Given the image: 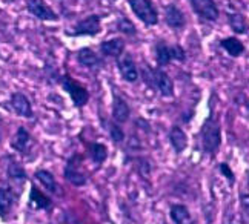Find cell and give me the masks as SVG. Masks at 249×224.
<instances>
[{"label":"cell","instance_id":"cell-17","mask_svg":"<svg viewBox=\"0 0 249 224\" xmlns=\"http://www.w3.org/2000/svg\"><path fill=\"white\" fill-rule=\"evenodd\" d=\"M171 218L176 224H193L191 213L183 204H176V206L171 207Z\"/></svg>","mask_w":249,"mask_h":224},{"label":"cell","instance_id":"cell-19","mask_svg":"<svg viewBox=\"0 0 249 224\" xmlns=\"http://www.w3.org/2000/svg\"><path fill=\"white\" fill-rule=\"evenodd\" d=\"M30 143H31V135L28 134L25 128H18L16 137L13 140V148L18 152H25L30 148Z\"/></svg>","mask_w":249,"mask_h":224},{"label":"cell","instance_id":"cell-10","mask_svg":"<svg viewBox=\"0 0 249 224\" xmlns=\"http://www.w3.org/2000/svg\"><path fill=\"white\" fill-rule=\"evenodd\" d=\"M152 80H154V83L159 87L161 95H165V97L174 95V83H172L171 77L165 71H160V69L152 71Z\"/></svg>","mask_w":249,"mask_h":224},{"label":"cell","instance_id":"cell-28","mask_svg":"<svg viewBox=\"0 0 249 224\" xmlns=\"http://www.w3.org/2000/svg\"><path fill=\"white\" fill-rule=\"evenodd\" d=\"M171 57H172V60L185 62L186 54H185V51H183V48L178 46V45H174V46H171Z\"/></svg>","mask_w":249,"mask_h":224},{"label":"cell","instance_id":"cell-25","mask_svg":"<svg viewBox=\"0 0 249 224\" xmlns=\"http://www.w3.org/2000/svg\"><path fill=\"white\" fill-rule=\"evenodd\" d=\"M117 28H119V31H120L122 34H126V35H136V33H137L136 25H134V23L129 20V18H126V17L119 18Z\"/></svg>","mask_w":249,"mask_h":224},{"label":"cell","instance_id":"cell-3","mask_svg":"<svg viewBox=\"0 0 249 224\" xmlns=\"http://www.w3.org/2000/svg\"><path fill=\"white\" fill-rule=\"evenodd\" d=\"M62 86L63 89L70 94L72 103L77 106V108H82L89 100V92L86 91V87H83L79 82H75L74 79H71L70 75H65L62 80Z\"/></svg>","mask_w":249,"mask_h":224},{"label":"cell","instance_id":"cell-27","mask_svg":"<svg viewBox=\"0 0 249 224\" xmlns=\"http://www.w3.org/2000/svg\"><path fill=\"white\" fill-rule=\"evenodd\" d=\"M109 134H111V138L116 143H122L124 140V134L119 126V123H109Z\"/></svg>","mask_w":249,"mask_h":224},{"label":"cell","instance_id":"cell-6","mask_svg":"<svg viewBox=\"0 0 249 224\" xmlns=\"http://www.w3.org/2000/svg\"><path fill=\"white\" fill-rule=\"evenodd\" d=\"M26 8L30 14L40 18V20H57L59 16L54 13V9L45 3V0H28Z\"/></svg>","mask_w":249,"mask_h":224},{"label":"cell","instance_id":"cell-15","mask_svg":"<svg viewBox=\"0 0 249 224\" xmlns=\"http://www.w3.org/2000/svg\"><path fill=\"white\" fill-rule=\"evenodd\" d=\"M169 140H171V144H172V148L176 149V152H183L186 149V146H188V137H186V134L185 131L178 128V126H174V128L171 129L169 132Z\"/></svg>","mask_w":249,"mask_h":224},{"label":"cell","instance_id":"cell-24","mask_svg":"<svg viewBox=\"0 0 249 224\" xmlns=\"http://www.w3.org/2000/svg\"><path fill=\"white\" fill-rule=\"evenodd\" d=\"M31 200L34 201V204L39 209H46V207L51 206V200L48 198L45 193H42L37 188H33V190H31Z\"/></svg>","mask_w":249,"mask_h":224},{"label":"cell","instance_id":"cell-21","mask_svg":"<svg viewBox=\"0 0 249 224\" xmlns=\"http://www.w3.org/2000/svg\"><path fill=\"white\" fill-rule=\"evenodd\" d=\"M36 178L43 184V188H46V190H50L53 193L57 192V183H55V178L53 177L51 172H48V171H37L36 172Z\"/></svg>","mask_w":249,"mask_h":224},{"label":"cell","instance_id":"cell-16","mask_svg":"<svg viewBox=\"0 0 249 224\" xmlns=\"http://www.w3.org/2000/svg\"><path fill=\"white\" fill-rule=\"evenodd\" d=\"M77 62L85 68H97L102 63L99 55L95 54L91 48H83V50L77 52Z\"/></svg>","mask_w":249,"mask_h":224},{"label":"cell","instance_id":"cell-13","mask_svg":"<svg viewBox=\"0 0 249 224\" xmlns=\"http://www.w3.org/2000/svg\"><path fill=\"white\" fill-rule=\"evenodd\" d=\"M165 20L172 29H180L185 25V16L176 5H168L165 8Z\"/></svg>","mask_w":249,"mask_h":224},{"label":"cell","instance_id":"cell-2","mask_svg":"<svg viewBox=\"0 0 249 224\" xmlns=\"http://www.w3.org/2000/svg\"><path fill=\"white\" fill-rule=\"evenodd\" d=\"M129 6L132 8L134 14H136L145 25L154 26L159 23L157 9L152 5L151 0H129Z\"/></svg>","mask_w":249,"mask_h":224},{"label":"cell","instance_id":"cell-11","mask_svg":"<svg viewBox=\"0 0 249 224\" xmlns=\"http://www.w3.org/2000/svg\"><path fill=\"white\" fill-rule=\"evenodd\" d=\"M131 109L128 103L124 102L122 97L114 95V102H112V119L116 123H124L129 119Z\"/></svg>","mask_w":249,"mask_h":224},{"label":"cell","instance_id":"cell-20","mask_svg":"<svg viewBox=\"0 0 249 224\" xmlns=\"http://www.w3.org/2000/svg\"><path fill=\"white\" fill-rule=\"evenodd\" d=\"M228 20H229V25H231V28H232V31L237 33V34H243V33H246L248 29H249L246 18L242 14H238V13L229 14Z\"/></svg>","mask_w":249,"mask_h":224},{"label":"cell","instance_id":"cell-23","mask_svg":"<svg viewBox=\"0 0 249 224\" xmlns=\"http://www.w3.org/2000/svg\"><path fill=\"white\" fill-rule=\"evenodd\" d=\"M157 63L159 66H166L172 60L171 57V46H166L165 43H159L157 45Z\"/></svg>","mask_w":249,"mask_h":224},{"label":"cell","instance_id":"cell-8","mask_svg":"<svg viewBox=\"0 0 249 224\" xmlns=\"http://www.w3.org/2000/svg\"><path fill=\"white\" fill-rule=\"evenodd\" d=\"M117 68H119V71H120L122 77H123V79L126 80V82H129V83L137 82V79H139V69H137L136 63H134V60L131 58V55L119 57V60H117Z\"/></svg>","mask_w":249,"mask_h":224},{"label":"cell","instance_id":"cell-9","mask_svg":"<svg viewBox=\"0 0 249 224\" xmlns=\"http://www.w3.org/2000/svg\"><path fill=\"white\" fill-rule=\"evenodd\" d=\"M11 106L16 111L17 115L20 117H26V119H31L33 117V108L30 100L26 99V95L22 92H14L11 97Z\"/></svg>","mask_w":249,"mask_h":224},{"label":"cell","instance_id":"cell-26","mask_svg":"<svg viewBox=\"0 0 249 224\" xmlns=\"http://www.w3.org/2000/svg\"><path fill=\"white\" fill-rule=\"evenodd\" d=\"M8 177L14 178V180H25L26 178V172L18 163H11L8 166Z\"/></svg>","mask_w":249,"mask_h":224},{"label":"cell","instance_id":"cell-5","mask_svg":"<svg viewBox=\"0 0 249 224\" xmlns=\"http://www.w3.org/2000/svg\"><path fill=\"white\" fill-rule=\"evenodd\" d=\"M82 155H74V157L68 161V166L65 169V177L70 183L75 184V186H83L86 183V175L80 171L82 166Z\"/></svg>","mask_w":249,"mask_h":224},{"label":"cell","instance_id":"cell-14","mask_svg":"<svg viewBox=\"0 0 249 224\" xmlns=\"http://www.w3.org/2000/svg\"><path fill=\"white\" fill-rule=\"evenodd\" d=\"M100 51L107 57H120L124 51V42L122 38H111L100 43Z\"/></svg>","mask_w":249,"mask_h":224},{"label":"cell","instance_id":"cell-7","mask_svg":"<svg viewBox=\"0 0 249 224\" xmlns=\"http://www.w3.org/2000/svg\"><path fill=\"white\" fill-rule=\"evenodd\" d=\"M194 11L205 20H217L218 8L214 0H189Z\"/></svg>","mask_w":249,"mask_h":224},{"label":"cell","instance_id":"cell-1","mask_svg":"<svg viewBox=\"0 0 249 224\" xmlns=\"http://www.w3.org/2000/svg\"><path fill=\"white\" fill-rule=\"evenodd\" d=\"M200 135H202L203 149L209 154H215L220 148V143H222V132H220V124L214 117H209L203 123Z\"/></svg>","mask_w":249,"mask_h":224},{"label":"cell","instance_id":"cell-12","mask_svg":"<svg viewBox=\"0 0 249 224\" xmlns=\"http://www.w3.org/2000/svg\"><path fill=\"white\" fill-rule=\"evenodd\" d=\"M17 201V195L9 188H2L0 189V217L5 218L6 213L13 210L14 204Z\"/></svg>","mask_w":249,"mask_h":224},{"label":"cell","instance_id":"cell-29","mask_svg":"<svg viewBox=\"0 0 249 224\" xmlns=\"http://www.w3.org/2000/svg\"><path fill=\"white\" fill-rule=\"evenodd\" d=\"M220 172H222L229 181L234 183V173H232V171H231V169H229V166H228L226 163H222V164H220Z\"/></svg>","mask_w":249,"mask_h":224},{"label":"cell","instance_id":"cell-4","mask_svg":"<svg viewBox=\"0 0 249 224\" xmlns=\"http://www.w3.org/2000/svg\"><path fill=\"white\" fill-rule=\"evenodd\" d=\"M100 31H102L100 16L91 14L75 25L72 35H97Z\"/></svg>","mask_w":249,"mask_h":224},{"label":"cell","instance_id":"cell-30","mask_svg":"<svg viewBox=\"0 0 249 224\" xmlns=\"http://www.w3.org/2000/svg\"><path fill=\"white\" fill-rule=\"evenodd\" d=\"M242 206L249 213V195H242Z\"/></svg>","mask_w":249,"mask_h":224},{"label":"cell","instance_id":"cell-22","mask_svg":"<svg viewBox=\"0 0 249 224\" xmlns=\"http://www.w3.org/2000/svg\"><path fill=\"white\" fill-rule=\"evenodd\" d=\"M89 154H91L92 160L100 164L107 160L108 149H107V146L102 144V143H92V144H89Z\"/></svg>","mask_w":249,"mask_h":224},{"label":"cell","instance_id":"cell-18","mask_svg":"<svg viewBox=\"0 0 249 224\" xmlns=\"http://www.w3.org/2000/svg\"><path fill=\"white\" fill-rule=\"evenodd\" d=\"M222 48L223 50L229 54V55H232V57H238V55H242L243 51H245V46L243 43L238 40V38L235 37H228V38H223L222 40Z\"/></svg>","mask_w":249,"mask_h":224}]
</instances>
